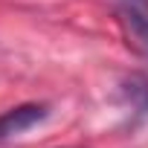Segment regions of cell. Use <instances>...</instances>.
<instances>
[{
    "instance_id": "1",
    "label": "cell",
    "mask_w": 148,
    "mask_h": 148,
    "mask_svg": "<svg viewBox=\"0 0 148 148\" xmlns=\"http://www.w3.org/2000/svg\"><path fill=\"white\" fill-rule=\"evenodd\" d=\"M47 116H49V105H44V102H26V105H15V108L3 110L0 113V142L41 125Z\"/></svg>"
},
{
    "instance_id": "2",
    "label": "cell",
    "mask_w": 148,
    "mask_h": 148,
    "mask_svg": "<svg viewBox=\"0 0 148 148\" xmlns=\"http://www.w3.org/2000/svg\"><path fill=\"white\" fill-rule=\"evenodd\" d=\"M113 6H116L128 35L134 38L136 49L142 55H148V0H113Z\"/></svg>"
},
{
    "instance_id": "3",
    "label": "cell",
    "mask_w": 148,
    "mask_h": 148,
    "mask_svg": "<svg viewBox=\"0 0 148 148\" xmlns=\"http://www.w3.org/2000/svg\"><path fill=\"white\" fill-rule=\"evenodd\" d=\"M119 99L131 110L134 122L148 119V76L145 73H128L119 82Z\"/></svg>"
}]
</instances>
